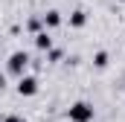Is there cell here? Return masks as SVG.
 Here are the masks:
<instances>
[{
  "label": "cell",
  "mask_w": 125,
  "mask_h": 122,
  "mask_svg": "<svg viewBox=\"0 0 125 122\" xmlns=\"http://www.w3.org/2000/svg\"><path fill=\"white\" fill-rule=\"evenodd\" d=\"M67 116H70V122H93V105L76 102V105H70Z\"/></svg>",
  "instance_id": "2"
},
{
  "label": "cell",
  "mask_w": 125,
  "mask_h": 122,
  "mask_svg": "<svg viewBox=\"0 0 125 122\" xmlns=\"http://www.w3.org/2000/svg\"><path fill=\"white\" fill-rule=\"evenodd\" d=\"M35 47H38L41 52H50V50H52V38L47 35V29H44V32H38V35H35Z\"/></svg>",
  "instance_id": "5"
},
{
  "label": "cell",
  "mask_w": 125,
  "mask_h": 122,
  "mask_svg": "<svg viewBox=\"0 0 125 122\" xmlns=\"http://www.w3.org/2000/svg\"><path fill=\"white\" fill-rule=\"evenodd\" d=\"M41 23H44V29H58V26H61V12H58V9L44 12V15H41Z\"/></svg>",
  "instance_id": "4"
},
{
  "label": "cell",
  "mask_w": 125,
  "mask_h": 122,
  "mask_svg": "<svg viewBox=\"0 0 125 122\" xmlns=\"http://www.w3.org/2000/svg\"><path fill=\"white\" fill-rule=\"evenodd\" d=\"M6 67H9V73H12V76H18V79H21V76H26V67H29V52H23V50L12 52Z\"/></svg>",
  "instance_id": "1"
},
{
  "label": "cell",
  "mask_w": 125,
  "mask_h": 122,
  "mask_svg": "<svg viewBox=\"0 0 125 122\" xmlns=\"http://www.w3.org/2000/svg\"><path fill=\"white\" fill-rule=\"evenodd\" d=\"M0 122H3V116H0Z\"/></svg>",
  "instance_id": "12"
},
{
  "label": "cell",
  "mask_w": 125,
  "mask_h": 122,
  "mask_svg": "<svg viewBox=\"0 0 125 122\" xmlns=\"http://www.w3.org/2000/svg\"><path fill=\"white\" fill-rule=\"evenodd\" d=\"M84 23H87V12H84V9H76V12L70 15V26H73V29H82Z\"/></svg>",
  "instance_id": "6"
},
{
  "label": "cell",
  "mask_w": 125,
  "mask_h": 122,
  "mask_svg": "<svg viewBox=\"0 0 125 122\" xmlns=\"http://www.w3.org/2000/svg\"><path fill=\"white\" fill-rule=\"evenodd\" d=\"M108 61H111V55H108L105 50H99V52L93 55V67H99V70H105V67H108Z\"/></svg>",
  "instance_id": "7"
},
{
  "label": "cell",
  "mask_w": 125,
  "mask_h": 122,
  "mask_svg": "<svg viewBox=\"0 0 125 122\" xmlns=\"http://www.w3.org/2000/svg\"><path fill=\"white\" fill-rule=\"evenodd\" d=\"M3 87H6V76L0 73V90H3Z\"/></svg>",
  "instance_id": "11"
},
{
  "label": "cell",
  "mask_w": 125,
  "mask_h": 122,
  "mask_svg": "<svg viewBox=\"0 0 125 122\" xmlns=\"http://www.w3.org/2000/svg\"><path fill=\"white\" fill-rule=\"evenodd\" d=\"M3 122H26V119L18 116V113H9V116H3Z\"/></svg>",
  "instance_id": "10"
},
{
  "label": "cell",
  "mask_w": 125,
  "mask_h": 122,
  "mask_svg": "<svg viewBox=\"0 0 125 122\" xmlns=\"http://www.w3.org/2000/svg\"><path fill=\"white\" fill-rule=\"evenodd\" d=\"M38 87H41V84H38L35 76H21V79H18V96H35Z\"/></svg>",
  "instance_id": "3"
},
{
  "label": "cell",
  "mask_w": 125,
  "mask_h": 122,
  "mask_svg": "<svg viewBox=\"0 0 125 122\" xmlns=\"http://www.w3.org/2000/svg\"><path fill=\"white\" fill-rule=\"evenodd\" d=\"M61 58H64V50H58V47H52V50L47 52V61H50V64H58Z\"/></svg>",
  "instance_id": "9"
},
{
  "label": "cell",
  "mask_w": 125,
  "mask_h": 122,
  "mask_svg": "<svg viewBox=\"0 0 125 122\" xmlns=\"http://www.w3.org/2000/svg\"><path fill=\"white\" fill-rule=\"evenodd\" d=\"M41 26H44V23H41V18H29V20H26V29L32 32V38H35L38 32H44V29H41Z\"/></svg>",
  "instance_id": "8"
}]
</instances>
